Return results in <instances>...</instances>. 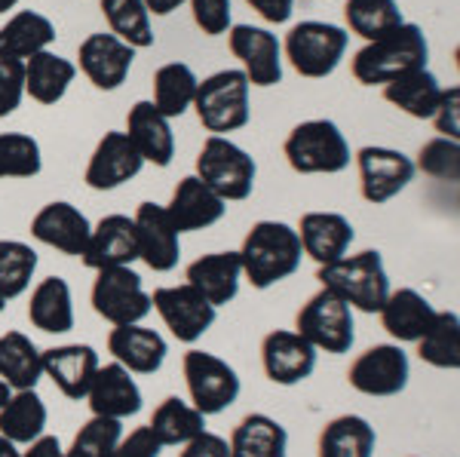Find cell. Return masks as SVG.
<instances>
[{
	"instance_id": "1",
	"label": "cell",
	"mask_w": 460,
	"mask_h": 457,
	"mask_svg": "<svg viewBox=\"0 0 460 457\" xmlns=\"http://www.w3.org/2000/svg\"><path fill=\"white\" fill-rule=\"evenodd\" d=\"M301 240L298 231L286 221H255L240 246L243 277L252 289L264 292L283 283L301 268Z\"/></svg>"
},
{
	"instance_id": "2",
	"label": "cell",
	"mask_w": 460,
	"mask_h": 457,
	"mask_svg": "<svg viewBox=\"0 0 460 457\" xmlns=\"http://www.w3.org/2000/svg\"><path fill=\"white\" fill-rule=\"evenodd\" d=\"M429 58V43L424 31L411 22H402L399 28H393L390 34L377 37V40L366 43L359 53L353 56V77L362 86H377L390 83L396 77H405L411 71L427 68Z\"/></svg>"
},
{
	"instance_id": "3",
	"label": "cell",
	"mask_w": 460,
	"mask_h": 457,
	"mask_svg": "<svg viewBox=\"0 0 460 457\" xmlns=\"http://www.w3.org/2000/svg\"><path fill=\"white\" fill-rule=\"evenodd\" d=\"M316 279L323 289H332L359 313H377L390 294V277L377 249H366V252L344 255L332 264H323L316 270Z\"/></svg>"
},
{
	"instance_id": "4",
	"label": "cell",
	"mask_w": 460,
	"mask_h": 457,
	"mask_svg": "<svg viewBox=\"0 0 460 457\" xmlns=\"http://www.w3.org/2000/svg\"><path fill=\"white\" fill-rule=\"evenodd\" d=\"M283 154L301 175H335L350 166V145L332 120H304L288 132Z\"/></svg>"
},
{
	"instance_id": "5",
	"label": "cell",
	"mask_w": 460,
	"mask_h": 457,
	"mask_svg": "<svg viewBox=\"0 0 460 457\" xmlns=\"http://www.w3.org/2000/svg\"><path fill=\"white\" fill-rule=\"evenodd\" d=\"M203 129L212 136H225V132H236L249 123V77L240 68H225L212 77L199 80L194 105Z\"/></svg>"
},
{
	"instance_id": "6",
	"label": "cell",
	"mask_w": 460,
	"mask_h": 457,
	"mask_svg": "<svg viewBox=\"0 0 460 457\" xmlns=\"http://www.w3.org/2000/svg\"><path fill=\"white\" fill-rule=\"evenodd\" d=\"M255 175H258L255 160L240 145L230 142V138L209 136L203 147H199L197 179L209 190H215L225 203L249 200L252 190H255Z\"/></svg>"
},
{
	"instance_id": "7",
	"label": "cell",
	"mask_w": 460,
	"mask_h": 457,
	"mask_svg": "<svg viewBox=\"0 0 460 457\" xmlns=\"http://www.w3.org/2000/svg\"><path fill=\"white\" fill-rule=\"evenodd\" d=\"M353 329V307L332 289H323V286H319L316 294H310L307 304L295 316V331L304 341L314 350L332 353V356L350 353L356 341Z\"/></svg>"
},
{
	"instance_id": "8",
	"label": "cell",
	"mask_w": 460,
	"mask_h": 457,
	"mask_svg": "<svg viewBox=\"0 0 460 457\" xmlns=\"http://www.w3.org/2000/svg\"><path fill=\"white\" fill-rule=\"evenodd\" d=\"M347 43H350V34L332 22H298L286 34L283 49L301 77L319 80L338 68L347 53Z\"/></svg>"
},
{
	"instance_id": "9",
	"label": "cell",
	"mask_w": 460,
	"mask_h": 457,
	"mask_svg": "<svg viewBox=\"0 0 460 457\" xmlns=\"http://www.w3.org/2000/svg\"><path fill=\"white\" fill-rule=\"evenodd\" d=\"M184 384H188L190 405L199 415L212 417L227 411L240 396V374L236 368L225 363L221 356L206 350H188L184 353Z\"/></svg>"
},
{
	"instance_id": "10",
	"label": "cell",
	"mask_w": 460,
	"mask_h": 457,
	"mask_svg": "<svg viewBox=\"0 0 460 457\" xmlns=\"http://www.w3.org/2000/svg\"><path fill=\"white\" fill-rule=\"evenodd\" d=\"M89 301H93V311L111 326H132V322H142L154 311L151 294L145 292L142 277L132 268L95 270Z\"/></svg>"
},
{
	"instance_id": "11",
	"label": "cell",
	"mask_w": 460,
	"mask_h": 457,
	"mask_svg": "<svg viewBox=\"0 0 460 457\" xmlns=\"http://www.w3.org/2000/svg\"><path fill=\"white\" fill-rule=\"evenodd\" d=\"M408 378H411V365L399 344H375L359 353L347 372V381L356 393L375 396V400L399 396L408 387Z\"/></svg>"
},
{
	"instance_id": "12",
	"label": "cell",
	"mask_w": 460,
	"mask_h": 457,
	"mask_svg": "<svg viewBox=\"0 0 460 457\" xmlns=\"http://www.w3.org/2000/svg\"><path fill=\"white\" fill-rule=\"evenodd\" d=\"M151 307L160 313L163 326L181 344H197L215 326L218 311L199 294L194 286H163L151 294Z\"/></svg>"
},
{
	"instance_id": "13",
	"label": "cell",
	"mask_w": 460,
	"mask_h": 457,
	"mask_svg": "<svg viewBox=\"0 0 460 457\" xmlns=\"http://www.w3.org/2000/svg\"><path fill=\"white\" fill-rule=\"evenodd\" d=\"M356 166H359L362 200L375 206L390 203L414 179V163L402 151H393V147H377V145L359 147L356 151Z\"/></svg>"
},
{
	"instance_id": "14",
	"label": "cell",
	"mask_w": 460,
	"mask_h": 457,
	"mask_svg": "<svg viewBox=\"0 0 460 457\" xmlns=\"http://www.w3.org/2000/svg\"><path fill=\"white\" fill-rule=\"evenodd\" d=\"M227 43L230 53L243 62L249 86L283 83V47H279L277 34L255 25H230Z\"/></svg>"
},
{
	"instance_id": "15",
	"label": "cell",
	"mask_w": 460,
	"mask_h": 457,
	"mask_svg": "<svg viewBox=\"0 0 460 457\" xmlns=\"http://www.w3.org/2000/svg\"><path fill=\"white\" fill-rule=\"evenodd\" d=\"M136 224V246L138 258L157 274H169L178 268V258H181V233L175 231L172 218H169L166 206L157 203H142L132 215Z\"/></svg>"
},
{
	"instance_id": "16",
	"label": "cell",
	"mask_w": 460,
	"mask_h": 457,
	"mask_svg": "<svg viewBox=\"0 0 460 457\" xmlns=\"http://www.w3.org/2000/svg\"><path fill=\"white\" fill-rule=\"evenodd\" d=\"M261 365L267 381L279 387H295L314 374L316 368V350L298 335V331L277 329L264 335L261 341Z\"/></svg>"
},
{
	"instance_id": "17",
	"label": "cell",
	"mask_w": 460,
	"mask_h": 457,
	"mask_svg": "<svg viewBox=\"0 0 460 457\" xmlns=\"http://www.w3.org/2000/svg\"><path fill=\"white\" fill-rule=\"evenodd\" d=\"M80 71L86 74V80L102 92H111L117 86H123V80L129 77L132 58L136 49L126 47L123 40H117L114 34H89L77 49Z\"/></svg>"
},
{
	"instance_id": "18",
	"label": "cell",
	"mask_w": 460,
	"mask_h": 457,
	"mask_svg": "<svg viewBox=\"0 0 460 457\" xmlns=\"http://www.w3.org/2000/svg\"><path fill=\"white\" fill-rule=\"evenodd\" d=\"M89 233H93L89 218L77 209V206H71L65 200L47 203L31 218V237L62 255H74V258L84 255Z\"/></svg>"
},
{
	"instance_id": "19",
	"label": "cell",
	"mask_w": 460,
	"mask_h": 457,
	"mask_svg": "<svg viewBox=\"0 0 460 457\" xmlns=\"http://www.w3.org/2000/svg\"><path fill=\"white\" fill-rule=\"evenodd\" d=\"M145 160L129 142L126 132H105L99 145H95L93 157L86 166V184L93 190H114L120 184L132 181L142 172Z\"/></svg>"
},
{
	"instance_id": "20",
	"label": "cell",
	"mask_w": 460,
	"mask_h": 457,
	"mask_svg": "<svg viewBox=\"0 0 460 457\" xmlns=\"http://www.w3.org/2000/svg\"><path fill=\"white\" fill-rule=\"evenodd\" d=\"M86 402L95 417H114V421H126V417L142 411V390H138L136 378L120 365L108 363L99 365L93 384H89Z\"/></svg>"
},
{
	"instance_id": "21",
	"label": "cell",
	"mask_w": 460,
	"mask_h": 457,
	"mask_svg": "<svg viewBox=\"0 0 460 457\" xmlns=\"http://www.w3.org/2000/svg\"><path fill=\"white\" fill-rule=\"evenodd\" d=\"M99 365V353L89 344H62V347L43 350V374L53 381L65 400L74 402L86 400Z\"/></svg>"
},
{
	"instance_id": "22",
	"label": "cell",
	"mask_w": 460,
	"mask_h": 457,
	"mask_svg": "<svg viewBox=\"0 0 460 457\" xmlns=\"http://www.w3.org/2000/svg\"><path fill=\"white\" fill-rule=\"evenodd\" d=\"M84 264L89 270H108V268H129L138 261L136 246V224L129 215H105L89 233L84 249Z\"/></svg>"
},
{
	"instance_id": "23",
	"label": "cell",
	"mask_w": 460,
	"mask_h": 457,
	"mask_svg": "<svg viewBox=\"0 0 460 457\" xmlns=\"http://www.w3.org/2000/svg\"><path fill=\"white\" fill-rule=\"evenodd\" d=\"M295 231H298L304 255L314 258L319 268L344 258L356 237L350 218H344L341 212H307Z\"/></svg>"
},
{
	"instance_id": "24",
	"label": "cell",
	"mask_w": 460,
	"mask_h": 457,
	"mask_svg": "<svg viewBox=\"0 0 460 457\" xmlns=\"http://www.w3.org/2000/svg\"><path fill=\"white\" fill-rule=\"evenodd\" d=\"M108 350L114 363H120L129 374H154L166 363V341L160 331L145 329L142 322L114 326L108 335Z\"/></svg>"
},
{
	"instance_id": "25",
	"label": "cell",
	"mask_w": 460,
	"mask_h": 457,
	"mask_svg": "<svg viewBox=\"0 0 460 457\" xmlns=\"http://www.w3.org/2000/svg\"><path fill=\"white\" fill-rule=\"evenodd\" d=\"M166 212L172 218L175 231L188 233V231H206V227L218 224L227 212V203L215 190L206 188L197 175H188V179L175 184Z\"/></svg>"
},
{
	"instance_id": "26",
	"label": "cell",
	"mask_w": 460,
	"mask_h": 457,
	"mask_svg": "<svg viewBox=\"0 0 460 457\" xmlns=\"http://www.w3.org/2000/svg\"><path fill=\"white\" fill-rule=\"evenodd\" d=\"M184 279L218 311V307L230 304L240 294V283H243L240 252H212L197 258L194 264H188Z\"/></svg>"
},
{
	"instance_id": "27",
	"label": "cell",
	"mask_w": 460,
	"mask_h": 457,
	"mask_svg": "<svg viewBox=\"0 0 460 457\" xmlns=\"http://www.w3.org/2000/svg\"><path fill=\"white\" fill-rule=\"evenodd\" d=\"M126 136L136 145V151L142 154L145 163H154L166 169L175 157V136L169 120L160 114L151 101H136L126 117Z\"/></svg>"
},
{
	"instance_id": "28",
	"label": "cell",
	"mask_w": 460,
	"mask_h": 457,
	"mask_svg": "<svg viewBox=\"0 0 460 457\" xmlns=\"http://www.w3.org/2000/svg\"><path fill=\"white\" fill-rule=\"evenodd\" d=\"M377 313H381L384 331L399 344H418L420 335L429 329V322H433V316H436L433 304L414 289L390 292Z\"/></svg>"
},
{
	"instance_id": "29",
	"label": "cell",
	"mask_w": 460,
	"mask_h": 457,
	"mask_svg": "<svg viewBox=\"0 0 460 457\" xmlns=\"http://www.w3.org/2000/svg\"><path fill=\"white\" fill-rule=\"evenodd\" d=\"M28 320L34 329L47 335H65L74 329V298L71 286L62 277H47L34 286L31 301H28Z\"/></svg>"
},
{
	"instance_id": "30",
	"label": "cell",
	"mask_w": 460,
	"mask_h": 457,
	"mask_svg": "<svg viewBox=\"0 0 460 457\" xmlns=\"http://www.w3.org/2000/svg\"><path fill=\"white\" fill-rule=\"evenodd\" d=\"M377 433L362 415H338L319 430L316 457H375Z\"/></svg>"
},
{
	"instance_id": "31",
	"label": "cell",
	"mask_w": 460,
	"mask_h": 457,
	"mask_svg": "<svg viewBox=\"0 0 460 457\" xmlns=\"http://www.w3.org/2000/svg\"><path fill=\"white\" fill-rule=\"evenodd\" d=\"M230 457H286L288 433L270 415H246L230 433Z\"/></svg>"
},
{
	"instance_id": "32",
	"label": "cell",
	"mask_w": 460,
	"mask_h": 457,
	"mask_svg": "<svg viewBox=\"0 0 460 457\" xmlns=\"http://www.w3.org/2000/svg\"><path fill=\"white\" fill-rule=\"evenodd\" d=\"M43 378V350L22 331L0 335V381L10 390H37Z\"/></svg>"
},
{
	"instance_id": "33",
	"label": "cell",
	"mask_w": 460,
	"mask_h": 457,
	"mask_svg": "<svg viewBox=\"0 0 460 457\" xmlns=\"http://www.w3.org/2000/svg\"><path fill=\"white\" fill-rule=\"evenodd\" d=\"M53 40H56L53 22L34 10H22L0 28V58L28 62L31 56L43 53Z\"/></svg>"
},
{
	"instance_id": "34",
	"label": "cell",
	"mask_w": 460,
	"mask_h": 457,
	"mask_svg": "<svg viewBox=\"0 0 460 457\" xmlns=\"http://www.w3.org/2000/svg\"><path fill=\"white\" fill-rule=\"evenodd\" d=\"M74 77H77V65L49 53V49H43V53H37L25 62V92L40 105L62 101Z\"/></svg>"
},
{
	"instance_id": "35",
	"label": "cell",
	"mask_w": 460,
	"mask_h": 457,
	"mask_svg": "<svg viewBox=\"0 0 460 457\" xmlns=\"http://www.w3.org/2000/svg\"><path fill=\"white\" fill-rule=\"evenodd\" d=\"M384 99L399 110H405L408 117H414V120H433L436 105L442 99V86L433 71L420 68L384 83Z\"/></svg>"
},
{
	"instance_id": "36",
	"label": "cell",
	"mask_w": 460,
	"mask_h": 457,
	"mask_svg": "<svg viewBox=\"0 0 460 457\" xmlns=\"http://www.w3.org/2000/svg\"><path fill=\"white\" fill-rule=\"evenodd\" d=\"M47 402L37 390H13V396L0 409V436H6L16 445H28L47 430Z\"/></svg>"
},
{
	"instance_id": "37",
	"label": "cell",
	"mask_w": 460,
	"mask_h": 457,
	"mask_svg": "<svg viewBox=\"0 0 460 457\" xmlns=\"http://www.w3.org/2000/svg\"><path fill=\"white\" fill-rule=\"evenodd\" d=\"M151 433L157 436L163 448L166 445H184L194 436L206 430V415H199L190 402L178 400V396H166L151 415Z\"/></svg>"
},
{
	"instance_id": "38",
	"label": "cell",
	"mask_w": 460,
	"mask_h": 457,
	"mask_svg": "<svg viewBox=\"0 0 460 457\" xmlns=\"http://www.w3.org/2000/svg\"><path fill=\"white\" fill-rule=\"evenodd\" d=\"M420 363L442 368V372H457L460 368V320L451 311H436L429 329L418 341Z\"/></svg>"
},
{
	"instance_id": "39",
	"label": "cell",
	"mask_w": 460,
	"mask_h": 457,
	"mask_svg": "<svg viewBox=\"0 0 460 457\" xmlns=\"http://www.w3.org/2000/svg\"><path fill=\"white\" fill-rule=\"evenodd\" d=\"M197 74L190 71V65L184 62H169L157 68L154 74V101L151 105L160 110L166 120L172 117H181L184 110L194 105L197 95Z\"/></svg>"
},
{
	"instance_id": "40",
	"label": "cell",
	"mask_w": 460,
	"mask_h": 457,
	"mask_svg": "<svg viewBox=\"0 0 460 457\" xmlns=\"http://www.w3.org/2000/svg\"><path fill=\"white\" fill-rule=\"evenodd\" d=\"M102 16L108 19L111 34L132 49L154 47L151 13L142 0H102Z\"/></svg>"
},
{
	"instance_id": "41",
	"label": "cell",
	"mask_w": 460,
	"mask_h": 457,
	"mask_svg": "<svg viewBox=\"0 0 460 457\" xmlns=\"http://www.w3.org/2000/svg\"><path fill=\"white\" fill-rule=\"evenodd\" d=\"M344 19L353 34L372 43L402 25V10H399L396 0H347Z\"/></svg>"
},
{
	"instance_id": "42",
	"label": "cell",
	"mask_w": 460,
	"mask_h": 457,
	"mask_svg": "<svg viewBox=\"0 0 460 457\" xmlns=\"http://www.w3.org/2000/svg\"><path fill=\"white\" fill-rule=\"evenodd\" d=\"M37 270V252L28 242L0 240V301H13L28 292Z\"/></svg>"
},
{
	"instance_id": "43",
	"label": "cell",
	"mask_w": 460,
	"mask_h": 457,
	"mask_svg": "<svg viewBox=\"0 0 460 457\" xmlns=\"http://www.w3.org/2000/svg\"><path fill=\"white\" fill-rule=\"evenodd\" d=\"M43 169L40 145L25 132H0V179H34Z\"/></svg>"
},
{
	"instance_id": "44",
	"label": "cell",
	"mask_w": 460,
	"mask_h": 457,
	"mask_svg": "<svg viewBox=\"0 0 460 457\" xmlns=\"http://www.w3.org/2000/svg\"><path fill=\"white\" fill-rule=\"evenodd\" d=\"M120 436H123V421L93 415L80 426V433L74 436L71 445L65 448V457H111Z\"/></svg>"
},
{
	"instance_id": "45",
	"label": "cell",
	"mask_w": 460,
	"mask_h": 457,
	"mask_svg": "<svg viewBox=\"0 0 460 457\" xmlns=\"http://www.w3.org/2000/svg\"><path fill=\"white\" fill-rule=\"evenodd\" d=\"M436 181H457L460 179V147L455 138H429L418 154V166Z\"/></svg>"
},
{
	"instance_id": "46",
	"label": "cell",
	"mask_w": 460,
	"mask_h": 457,
	"mask_svg": "<svg viewBox=\"0 0 460 457\" xmlns=\"http://www.w3.org/2000/svg\"><path fill=\"white\" fill-rule=\"evenodd\" d=\"M25 99V62L0 58V120L10 117Z\"/></svg>"
},
{
	"instance_id": "47",
	"label": "cell",
	"mask_w": 460,
	"mask_h": 457,
	"mask_svg": "<svg viewBox=\"0 0 460 457\" xmlns=\"http://www.w3.org/2000/svg\"><path fill=\"white\" fill-rule=\"evenodd\" d=\"M190 13L203 34L218 37L230 31V0H190Z\"/></svg>"
},
{
	"instance_id": "48",
	"label": "cell",
	"mask_w": 460,
	"mask_h": 457,
	"mask_svg": "<svg viewBox=\"0 0 460 457\" xmlns=\"http://www.w3.org/2000/svg\"><path fill=\"white\" fill-rule=\"evenodd\" d=\"M163 445L151 433V426H136L129 436H120L111 457H160Z\"/></svg>"
},
{
	"instance_id": "49",
	"label": "cell",
	"mask_w": 460,
	"mask_h": 457,
	"mask_svg": "<svg viewBox=\"0 0 460 457\" xmlns=\"http://www.w3.org/2000/svg\"><path fill=\"white\" fill-rule=\"evenodd\" d=\"M457 101H460V90L451 86V90H442V99L436 105V129L442 132L445 138H455L457 142V132H460V123H457Z\"/></svg>"
},
{
	"instance_id": "50",
	"label": "cell",
	"mask_w": 460,
	"mask_h": 457,
	"mask_svg": "<svg viewBox=\"0 0 460 457\" xmlns=\"http://www.w3.org/2000/svg\"><path fill=\"white\" fill-rule=\"evenodd\" d=\"M178 457H230V445L225 436H218V433L203 430L199 436L184 442Z\"/></svg>"
},
{
	"instance_id": "51",
	"label": "cell",
	"mask_w": 460,
	"mask_h": 457,
	"mask_svg": "<svg viewBox=\"0 0 460 457\" xmlns=\"http://www.w3.org/2000/svg\"><path fill=\"white\" fill-rule=\"evenodd\" d=\"M246 4L270 25H283V22L292 19L295 10V0H246Z\"/></svg>"
},
{
	"instance_id": "52",
	"label": "cell",
	"mask_w": 460,
	"mask_h": 457,
	"mask_svg": "<svg viewBox=\"0 0 460 457\" xmlns=\"http://www.w3.org/2000/svg\"><path fill=\"white\" fill-rule=\"evenodd\" d=\"M22 457H65V448L58 436H37L34 442H28V448L22 452Z\"/></svg>"
},
{
	"instance_id": "53",
	"label": "cell",
	"mask_w": 460,
	"mask_h": 457,
	"mask_svg": "<svg viewBox=\"0 0 460 457\" xmlns=\"http://www.w3.org/2000/svg\"><path fill=\"white\" fill-rule=\"evenodd\" d=\"M147 6V13H154V16H169V13H175L181 4H188V0H142Z\"/></svg>"
},
{
	"instance_id": "54",
	"label": "cell",
	"mask_w": 460,
	"mask_h": 457,
	"mask_svg": "<svg viewBox=\"0 0 460 457\" xmlns=\"http://www.w3.org/2000/svg\"><path fill=\"white\" fill-rule=\"evenodd\" d=\"M0 457H22L16 442H10L6 436H0Z\"/></svg>"
},
{
	"instance_id": "55",
	"label": "cell",
	"mask_w": 460,
	"mask_h": 457,
	"mask_svg": "<svg viewBox=\"0 0 460 457\" xmlns=\"http://www.w3.org/2000/svg\"><path fill=\"white\" fill-rule=\"evenodd\" d=\"M10 396H13V390L6 387L4 381H0V409H4V405H6V400H10Z\"/></svg>"
},
{
	"instance_id": "56",
	"label": "cell",
	"mask_w": 460,
	"mask_h": 457,
	"mask_svg": "<svg viewBox=\"0 0 460 457\" xmlns=\"http://www.w3.org/2000/svg\"><path fill=\"white\" fill-rule=\"evenodd\" d=\"M16 4H22V0H0V16H4L6 10H13Z\"/></svg>"
},
{
	"instance_id": "57",
	"label": "cell",
	"mask_w": 460,
	"mask_h": 457,
	"mask_svg": "<svg viewBox=\"0 0 460 457\" xmlns=\"http://www.w3.org/2000/svg\"><path fill=\"white\" fill-rule=\"evenodd\" d=\"M0 311H4V301H0Z\"/></svg>"
}]
</instances>
